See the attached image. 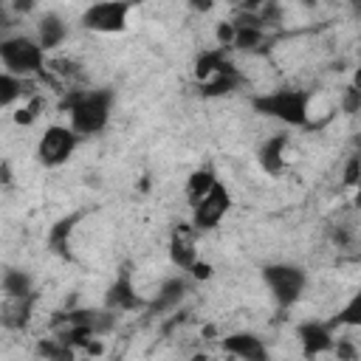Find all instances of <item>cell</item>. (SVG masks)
Segmentation results:
<instances>
[{
    "mask_svg": "<svg viewBox=\"0 0 361 361\" xmlns=\"http://www.w3.org/2000/svg\"><path fill=\"white\" fill-rule=\"evenodd\" d=\"M189 279H195V282H209L212 276H214V265L212 262H206V259H197L192 268H189V274H186Z\"/></svg>",
    "mask_w": 361,
    "mask_h": 361,
    "instance_id": "cell-26",
    "label": "cell"
},
{
    "mask_svg": "<svg viewBox=\"0 0 361 361\" xmlns=\"http://www.w3.org/2000/svg\"><path fill=\"white\" fill-rule=\"evenodd\" d=\"M350 85H353V87H358V90H361V68H358V71H355V73H353V82H350Z\"/></svg>",
    "mask_w": 361,
    "mask_h": 361,
    "instance_id": "cell-30",
    "label": "cell"
},
{
    "mask_svg": "<svg viewBox=\"0 0 361 361\" xmlns=\"http://www.w3.org/2000/svg\"><path fill=\"white\" fill-rule=\"evenodd\" d=\"M341 110H344L347 116H355V113H361V90H358V87L347 85V90L341 93Z\"/></svg>",
    "mask_w": 361,
    "mask_h": 361,
    "instance_id": "cell-25",
    "label": "cell"
},
{
    "mask_svg": "<svg viewBox=\"0 0 361 361\" xmlns=\"http://www.w3.org/2000/svg\"><path fill=\"white\" fill-rule=\"evenodd\" d=\"M217 183H220V180H217V175H214L212 166H200V169H195V172L189 175V180H186V197H189V206L200 203Z\"/></svg>",
    "mask_w": 361,
    "mask_h": 361,
    "instance_id": "cell-20",
    "label": "cell"
},
{
    "mask_svg": "<svg viewBox=\"0 0 361 361\" xmlns=\"http://www.w3.org/2000/svg\"><path fill=\"white\" fill-rule=\"evenodd\" d=\"M37 305V293L25 299H6L3 305V327L6 330H25L31 322V310Z\"/></svg>",
    "mask_w": 361,
    "mask_h": 361,
    "instance_id": "cell-18",
    "label": "cell"
},
{
    "mask_svg": "<svg viewBox=\"0 0 361 361\" xmlns=\"http://www.w3.org/2000/svg\"><path fill=\"white\" fill-rule=\"evenodd\" d=\"M189 361H212V358H209V355H206V353H195V355H192V358H189Z\"/></svg>",
    "mask_w": 361,
    "mask_h": 361,
    "instance_id": "cell-31",
    "label": "cell"
},
{
    "mask_svg": "<svg viewBox=\"0 0 361 361\" xmlns=\"http://www.w3.org/2000/svg\"><path fill=\"white\" fill-rule=\"evenodd\" d=\"M288 144H290L288 133H274L271 138H265V141L259 144V149H257V164H259V169H262L265 175L276 178V175L285 172V149H288Z\"/></svg>",
    "mask_w": 361,
    "mask_h": 361,
    "instance_id": "cell-12",
    "label": "cell"
},
{
    "mask_svg": "<svg viewBox=\"0 0 361 361\" xmlns=\"http://www.w3.org/2000/svg\"><path fill=\"white\" fill-rule=\"evenodd\" d=\"M104 307L113 310V313H133V310H144L147 307V299L138 293L130 265H121L116 271L113 282L104 290Z\"/></svg>",
    "mask_w": 361,
    "mask_h": 361,
    "instance_id": "cell-8",
    "label": "cell"
},
{
    "mask_svg": "<svg viewBox=\"0 0 361 361\" xmlns=\"http://www.w3.org/2000/svg\"><path fill=\"white\" fill-rule=\"evenodd\" d=\"M259 274H262V282H265V288H268V293L279 310L293 307L307 288L305 268L293 265V262H268V265H262Z\"/></svg>",
    "mask_w": 361,
    "mask_h": 361,
    "instance_id": "cell-4",
    "label": "cell"
},
{
    "mask_svg": "<svg viewBox=\"0 0 361 361\" xmlns=\"http://www.w3.org/2000/svg\"><path fill=\"white\" fill-rule=\"evenodd\" d=\"M333 355H336L338 361H358V350H355V344L347 341V338H336Z\"/></svg>",
    "mask_w": 361,
    "mask_h": 361,
    "instance_id": "cell-27",
    "label": "cell"
},
{
    "mask_svg": "<svg viewBox=\"0 0 361 361\" xmlns=\"http://www.w3.org/2000/svg\"><path fill=\"white\" fill-rule=\"evenodd\" d=\"M130 11H133V3L102 0V3H90V6L82 11L79 23H82V28L96 31V34H118V31L127 28Z\"/></svg>",
    "mask_w": 361,
    "mask_h": 361,
    "instance_id": "cell-6",
    "label": "cell"
},
{
    "mask_svg": "<svg viewBox=\"0 0 361 361\" xmlns=\"http://www.w3.org/2000/svg\"><path fill=\"white\" fill-rule=\"evenodd\" d=\"M220 347H223V353H228V355H234L240 361H268L265 341L251 330H234V333L223 336Z\"/></svg>",
    "mask_w": 361,
    "mask_h": 361,
    "instance_id": "cell-11",
    "label": "cell"
},
{
    "mask_svg": "<svg viewBox=\"0 0 361 361\" xmlns=\"http://www.w3.org/2000/svg\"><path fill=\"white\" fill-rule=\"evenodd\" d=\"M234 68V62L228 59V54H226V48H206V51H200L197 56H195V65H192V73H195V79H197V85H206V82H212L214 76H220V73H226V71H231Z\"/></svg>",
    "mask_w": 361,
    "mask_h": 361,
    "instance_id": "cell-13",
    "label": "cell"
},
{
    "mask_svg": "<svg viewBox=\"0 0 361 361\" xmlns=\"http://www.w3.org/2000/svg\"><path fill=\"white\" fill-rule=\"evenodd\" d=\"M333 327H350V330H361V288L353 290V296L333 313L330 319Z\"/></svg>",
    "mask_w": 361,
    "mask_h": 361,
    "instance_id": "cell-22",
    "label": "cell"
},
{
    "mask_svg": "<svg viewBox=\"0 0 361 361\" xmlns=\"http://www.w3.org/2000/svg\"><path fill=\"white\" fill-rule=\"evenodd\" d=\"M186 293H189V276H186V274L169 276V279L161 282L158 296L149 302V307L158 310V313H164V310H175V307L186 299Z\"/></svg>",
    "mask_w": 361,
    "mask_h": 361,
    "instance_id": "cell-14",
    "label": "cell"
},
{
    "mask_svg": "<svg viewBox=\"0 0 361 361\" xmlns=\"http://www.w3.org/2000/svg\"><path fill=\"white\" fill-rule=\"evenodd\" d=\"M65 39H68V23L54 11L42 14L39 23H37V42L42 45V51L48 54V51L59 48Z\"/></svg>",
    "mask_w": 361,
    "mask_h": 361,
    "instance_id": "cell-16",
    "label": "cell"
},
{
    "mask_svg": "<svg viewBox=\"0 0 361 361\" xmlns=\"http://www.w3.org/2000/svg\"><path fill=\"white\" fill-rule=\"evenodd\" d=\"M39 110H42V99L39 96H31V99H25L17 110H14V121L17 124H23V127H28V124H34L37 118H39Z\"/></svg>",
    "mask_w": 361,
    "mask_h": 361,
    "instance_id": "cell-24",
    "label": "cell"
},
{
    "mask_svg": "<svg viewBox=\"0 0 361 361\" xmlns=\"http://www.w3.org/2000/svg\"><path fill=\"white\" fill-rule=\"evenodd\" d=\"M28 87H31V79H23V76H14V73L3 71V73H0V107L8 110V107H14L20 99L25 102V99L37 96V93L28 90Z\"/></svg>",
    "mask_w": 361,
    "mask_h": 361,
    "instance_id": "cell-17",
    "label": "cell"
},
{
    "mask_svg": "<svg viewBox=\"0 0 361 361\" xmlns=\"http://www.w3.org/2000/svg\"><path fill=\"white\" fill-rule=\"evenodd\" d=\"M0 175H3V183H6V186H11V166H8V161H3V164H0Z\"/></svg>",
    "mask_w": 361,
    "mask_h": 361,
    "instance_id": "cell-29",
    "label": "cell"
},
{
    "mask_svg": "<svg viewBox=\"0 0 361 361\" xmlns=\"http://www.w3.org/2000/svg\"><path fill=\"white\" fill-rule=\"evenodd\" d=\"M68 118H71V130L85 138V135H99L107 124H110V113H113V90L99 87V90H71L62 104H59Z\"/></svg>",
    "mask_w": 361,
    "mask_h": 361,
    "instance_id": "cell-1",
    "label": "cell"
},
{
    "mask_svg": "<svg viewBox=\"0 0 361 361\" xmlns=\"http://www.w3.org/2000/svg\"><path fill=\"white\" fill-rule=\"evenodd\" d=\"M0 62L3 71L31 79L45 73V51L37 42V37L28 34H8L0 39Z\"/></svg>",
    "mask_w": 361,
    "mask_h": 361,
    "instance_id": "cell-3",
    "label": "cell"
},
{
    "mask_svg": "<svg viewBox=\"0 0 361 361\" xmlns=\"http://www.w3.org/2000/svg\"><path fill=\"white\" fill-rule=\"evenodd\" d=\"M296 341L305 358H319L324 353H333L336 347V327L330 322H319V319H307L296 327Z\"/></svg>",
    "mask_w": 361,
    "mask_h": 361,
    "instance_id": "cell-9",
    "label": "cell"
},
{
    "mask_svg": "<svg viewBox=\"0 0 361 361\" xmlns=\"http://www.w3.org/2000/svg\"><path fill=\"white\" fill-rule=\"evenodd\" d=\"M254 113L274 118L285 127H307L310 121V93L299 87H276L251 99Z\"/></svg>",
    "mask_w": 361,
    "mask_h": 361,
    "instance_id": "cell-2",
    "label": "cell"
},
{
    "mask_svg": "<svg viewBox=\"0 0 361 361\" xmlns=\"http://www.w3.org/2000/svg\"><path fill=\"white\" fill-rule=\"evenodd\" d=\"M82 220V212H71L65 217H59L51 228H48V248L62 257V259H71V234L76 228V223Z\"/></svg>",
    "mask_w": 361,
    "mask_h": 361,
    "instance_id": "cell-15",
    "label": "cell"
},
{
    "mask_svg": "<svg viewBox=\"0 0 361 361\" xmlns=\"http://www.w3.org/2000/svg\"><path fill=\"white\" fill-rule=\"evenodd\" d=\"M37 353H39V358H45V361H76V350H73L71 344H65L59 336L39 338V341H37Z\"/></svg>",
    "mask_w": 361,
    "mask_h": 361,
    "instance_id": "cell-23",
    "label": "cell"
},
{
    "mask_svg": "<svg viewBox=\"0 0 361 361\" xmlns=\"http://www.w3.org/2000/svg\"><path fill=\"white\" fill-rule=\"evenodd\" d=\"M240 85H243V73H240L237 68H231V71H226V73H220V76H214L212 82L197 85V87H200V96H206V99H220V96L234 93Z\"/></svg>",
    "mask_w": 361,
    "mask_h": 361,
    "instance_id": "cell-21",
    "label": "cell"
},
{
    "mask_svg": "<svg viewBox=\"0 0 361 361\" xmlns=\"http://www.w3.org/2000/svg\"><path fill=\"white\" fill-rule=\"evenodd\" d=\"M197 231L192 228V226H186V223H178V226H172V231H169V262L180 271V274H189V268L200 259L197 257Z\"/></svg>",
    "mask_w": 361,
    "mask_h": 361,
    "instance_id": "cell-10",
    "label": "cell"
},
{
    "mask_svg": "<svg viewBox=\"0 0 361 361\" xmlns=\"http://www.w3.org/2000/svg\"><path fill=\"white\" fill-rule=\"evenodd\" d=\"M344 183L347 186H358L361 183V158L358 155H353L347 161V166H344Z\"/></svg>",
    "mask_w": 361,
    "mask_h": 361,
    "instance_id": "cell-28",
    "label": "cell"
},
{
    "mask_svg": "<svg viewBox=\"0 0 361 361\" xmlns=\"http://www.w3.org/2000/svg\"><path fill=\"white\" fill-rule=\"evenodd\" d=\"M76 147H79V135L71 127H65V124H48L45 133L39 135V141H37V161L42 166H48V169L62 166L76 152Z\"/></svg>",
    "mask_w": 361,
    "mask_h": 361,
    "instance_id": "cell-5",
    "label": "cell"
},
{
    "mask_svg": "<svg viewBox=\"0 0 361 361\" xmlns=\"http://www.w3.org/2000/svg\"><path fill=\"white\" fill-rule=\"evenodd\" d=\"M0 288H3V296L6 299H25V296H34V279L25 268H6L3 271V279H0Z\"/></svg>",
    "mask_w": 361,
    "mask_h": 361,
    "instance_id": "cell-19",
    "label": "cell"
},
{
    "mask_svg": "<svg viewBox=\"0 0 361 361\" xmlns=\"http://www.w3.org/2000/svg\"><path fill=\"white\" fill-rule=\"evenodd\" d=\"M228 209H231V192H228V186L220 180V183H217L200 203L192 206L189 226H192L197 234L214 231V228L223 223V217L228 214Z\"/></svg>",
    "mask_w": 361,
    "mask_h": 361,
    "instance_id": "cell-7",
    "label": "cell"
}]
</instances>
